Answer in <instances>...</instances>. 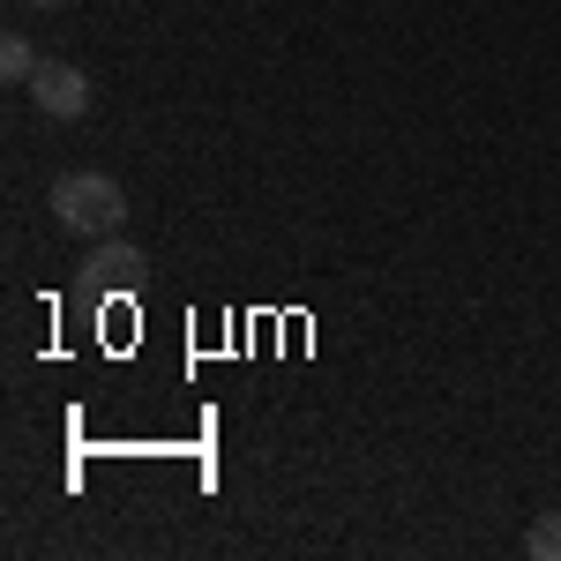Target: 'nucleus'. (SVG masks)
<instances>
[{
  "mask_svg": "<svg viewBox=\"0 0 561 561\" xmlns=\"http://www.w3.org/2000/svg\"><path fill=\"white\" fill-rule=\"evenodd\" d=\"M53 217L68 232H83V240H105V232H121L128 195H121V180H105V173H60L53 180Z\"/></svg>",
  "mask_w": 561,
  "mask_h": 561,
  "instance_id": "f257e3e1",
  "label": "nucleus"
},
{
  "mask_svg": "<svg viewBox=\"0 0 561 561\" xmlns=\"http://www.w3.org/2000/svg\"><path fill=\"white\" fill-rule=\"evenodd\" d=\"M31 98H38L45 121H83V113H90V76L76 68V60H38Z\"/></svg>",
  "mask_w": 561,
  "mask_h": 561,
  "instance_id": "f03ea898",
  "label": "nucleus"
},
{
  "mask_svg": "<svg viewBox=\"0 0 561 561\" xmlns=\"http://www.w3.org/2000/svg\"><path fill=\"white\" fill-rule=\"evenodd\" d=\"M135 270H142V248L113 240V232H105V240L90 248V262H83V277H90V285H105V277H135Z\"/></svg>",
  "mask_w": 561,
  "mask_h": 561,
  "instance_id": "7ed1b4c3",
  "label": "nucleus"
},
{
  "mask_svg": "<svg viewBox=\"0 0 561 561\" xmlns=\"http://www.w3.org/2000/svg\"><path fill=\"white\" fill-rule=\"evenodd\" d=\"M524 554H531V561H561V510L531 517V531H524Z\"/></svg>",
  "mask_w": 561,
  "mask_h": 561,
  "instance_id": "20e7f679",
  "label": "nucleus"
},
{
  "mask_svg": "<svg viewBox=\"0 0 561 561\" xmlns=\"http://www.w3.org/2000/svg\"><path fill=\"white\" fill-rule=\"evenodd\" d=\"M0 76H8V83H31V76H38V53H31V38H8V45H0Z\"/></svg>",
  "mask_w": 561,
  "mask_h": 561,
  "instance_id": "39448f33",
  "label": "nucleus"
},
{
  "mask_svg": "<svg viewBox=\"0 0 561 561\" xmlns=\"http://www.w3.org/2000/svg\"><path fill=\"white\" fill-rule=\"evenodd\" d=\"M23 8H68V0H23Z\"/></svg>",
  "mask_w": 561,
  "mask_h": 561,
  "instance_id": "423d86ee",
  "label": "nucleus"
}]
</instances>
